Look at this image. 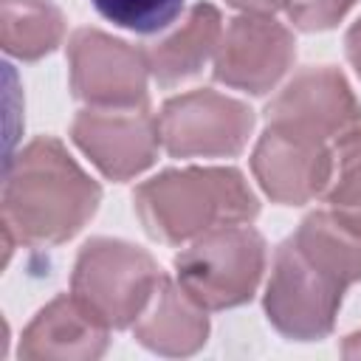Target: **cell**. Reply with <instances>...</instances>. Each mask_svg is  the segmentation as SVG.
I'll return each mask as SVG.
<instances>
[{"label":"cell","instance_id":"cell-1","mask_svg":"<svg viewBox=\"0 0 361 361\" xmlns=\"http://www.w3.org/2000/svg\"><path fill=\"white\" fill-rule=\"evenodd\" d=\"M361 279V228L338 214L313 212L274 254L265 313L276 333L293 341L324 338L344 290Z\"/></svg>","mask_w":361,"mask_h":361},{"label":"cell","instance_id":"cell-2","mask_svg":"<svg viewBox=\"0 0 361 361\" xmlns=\"http://www.w3.org/2000/svg\"><path fill=\"white\" fill-rule=\"evenodd\" d=\"M102 189L56 138H34L3 180V231L25 245L71 240L99 209Z\"/></svg>","mask_w":361,"mask_h":361},{"label":"cell","instance_id":"cell-3","mask_svg":"<svg viewBox=\"0 0 361 361\" xmlns=\"http://www.w3.org/2000/svg\"><path fill=\"white\" fill-rule=\"evenodd\" d=\"M133 200L147 234L169 245L197 240L220 226L251 223L259 212L254 192L231 166L166 169L144 180Z\"/></svg>","mask_w":361,"mask_h":361},{"label":"cell","instance_id":"cell-4","mask_svg":"<svg viewBox=\"0 0 361 361\" xmlns=\"http://www.w3.org/2000/svg\"><path fill=\"white\" fill-rule=\"evenodd\" d=\"M158 282L161 271L144 248L96 237L76 257L71 293L107 330H124L138 322Z\"/></svg>","mask_w":361,"mask_h":361},{"label":"cell","instance_id":"cell-5","mask_svg":"<svg viewBox=\"0 0 361 361\" xmlns=\"http://www.w3.org/2000/svg\"><path fill=\"white\" fill-rule=\"evenodd\" d=\"M265 271V240L257 228L220 226L175 257L178 285L206 310H226L248 302Z\"/></svg>","mask_w":361,"mask_h":361},{"label":"cell","instance_id":"cell-6","mask_svg":"<svg viewBox=\"0 0 361 361\" xmlns=\"http://www.w3.org/2000/svg\"><path fill=\"white\" fill-rule=\"evenodd\" d=\"M71 90L87 107L144 110L149 65L144 51L96 28H79L68 42Z\"/></svg>","mask_w":361,"mask_h":361},{"label":"cell","instance_id":"cell-7","mask_svg":"<svg viewBox=\"0 0 361 361\" xmlns=\"http://www.w3.org/2000/svg\"><path fill=\"white\" fill-rule=\"evenodd\" d=\"M251 127V110L217 90L175 96L158 113L161 147L172 158H231L243 152Z\"/></svg>","mask_w":361,"mask_h":361},{"label":"cell","instance_id":"cell-8","mask_svg":"<svg viewBox=\"0 0 361 361\" xmlns=\"http://www.w3.org/2000/svg\"><path fill=\"white\" fill-rule=\"evenodd\" d=\"M265 118L271 127L327 144L361 124V104L341 71L319 65L299 71L268 104Z\"/></svg>","mask_w":361,"mask_h":361},{"label":"cell","instance_id":"cell-9","mask_svg":"<svg viewBox=\"0 0 361 361\" xmlns=\"http://www.w3.org/2000/svg\"><path fill=\"white\" fill-rule=\"evenodd\" d=\"M296 56L293 34L265 14L234 17L214 51V79L254 96L268 93Z\"/></svg>","mask_w":361,"mask_h":361},{"label":"cell","instance_id":"cell-10","mask_svg":"<svg viewBox=\"0 0 361 361\" xmlns=\"http://www.w3.org/2000/svg\"><path fill=\"white\" fill-rule=\"evenodd\" d=\"M73 144L110 180H127L158 158V118L144 110L87 107L73 118Z\"/></svg>","mask_w":361,"mask_h":361},{"label":"cell","instance_id":"cell-11","mask_svg":"<svg viewBox=\"0 0 361 361\" xmlns=\"http://www.w3.org/2000/svg\"><path fill=\"white\" fill-rule=\"evenodd\" d=\"M251 169L271 200L302 206L327 192L333 178V147L268 124L254 147Z\"/></svg>","mask_w":361,"mask_h":361},{"label":"cell","instance_id":"cell-12","mask_svg":"<svg viewBox=\"0 0 361 361\" xmlns=\"http://www.w3.org/2000/svg\"><path fill=\"white\" fill-rule=\"evenodd\" d=\"M107 333L73 293H62L23 330L20 358H99L107 350Z\"/></svg>","mask_w":361,"mask_h":361},{"label":"cell","instance_id":"cell-13","mask_svg":"<svg viewBox=\"0 0 361 361\" xmlns=\"http://www.w3.org/2000/svg\"><path fill=\"white\" fill-rule=\"evenodd\" d=\"M138 344L161 355H192L206 344L209 319L178 282L161 276L152 299L133 324Z\"/></svg>","mask_w":361,"mask_h":361},{"label":"cell","instance_id":"cell-14","mask_svg":"<svg viewBox=\"0 0 361 361\" xmlns=\"http://www.w3.org/2000/svg\"><path fill=\"white\" fill-rule=\"evenodd\" d=\"M223 37V20L220 11L212 3H197L189 8L186 20L164 39L144 48L149 73L158 79V85L172 87L189 76H195L209 56H214Z\"/></svg>","mask_w":361,"mask_h":361},{"label":"cell","instance_id":"cell-15","mask_svg":"<svg viewBox=\"0 0 361 361\" xmlns=\"http://www.w3.org/2000/svg\"><path fill=\"white\" fill-rule=\"evenodd\" d=\"M65 37L62 11L51 0H3L0 3V42L3 51L34 62L51 54Z\"/></svg>","mask_w":361,"mask_h":361},{"label":"cell","instance_id":"cell-16","mask_svg":"<svg viewBox=\"0 0 361 361\" xmlns=\"http://www.w3.org/2000/svg\"><path fill=\"white\" fill-rule=\"evenodd\" d=\"M333 214L361 228V124L347 130L333 144V178L327 186Z\"/></svg>","mask_w":361,"mask_h":361},{"label":"cell","instance_id":"cell-17","mask_svg":"<svg viewBox=\"0 0 361 361\" xmlns=\"http://www.w3.org/2000/svg\"><path fill=\"white\" fill-rule=\"evenodd\" d=\"M93 8L118 28L135 34H155L175 23L183 0H90Z\"/></svg>","mask_w":361,"mask_h":361},{"label":"cell","instance_id":"cell-18","mask_svg":"<svg viewBox=\"0 0 361 361\" xmlns=\"http://www.w3.org/2000/svg\"><path fill=\"white\" fill-rule=\"evenodd\" d=\"M353 6L355 0H285V11L290 23L302 31H327Z\"/></svg>","mask_w":361,"mask_h":361},{"label":"cell","instance_id":"cell-19","mask_svg":"<svg viewBox=\"0 0 361 361\" xmlns=\"http://www.w3.org/2000/svg\"><path fill=\"white\" fill-rule=\"evenodd\" d=\"M228 6L240 8L243 14H265V17H271L276 8L285 6V0H228Z\"/></svg>","mask_w":361,"mask_h":361},{"label":"cell","instance_id":"cell-20","mask_svg":"<svg viewBox=\"0 0 361 361\" xmlns=\"http://www.w3.org/2000/svg\"><path fill=\"white\" fill-rule=\"evenodd\" d=\"M344 51H347V59L353 62L355 73L361 76V20L353 23V28L347 31V37H344Z\"/></svg>","mask_w":361,"mask_h":361},{"label":"cell","instance_id":"cell-21","mask_svg":"<svg viewBox=\"0 0 361 361\" xmlns=\"http://www.w3.org/2000/svg\"><path fill=\"white\" fill-rule=\"evenodd\" d=\"M347 358H361V333H353V336H347V341H344V350H341Z\"/></svg>","mask_w":361,"mask_h":361}]
</instances>
